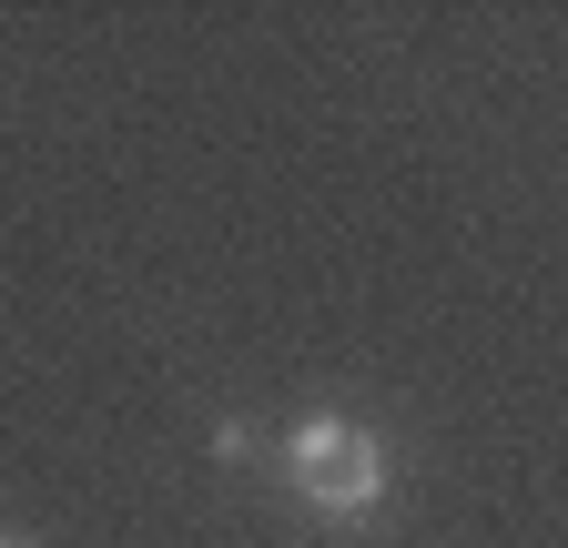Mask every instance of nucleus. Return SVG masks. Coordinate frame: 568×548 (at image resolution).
I'll return each mask as SVG.
<instances>
[{"instance_id": "1", "label": "nucleus", "mask_w": 568, "mask_h": 548, "mask_svg": "<svg viewBox=\"0 0 568 548\" xmlns=\"http://www.w3.org/2000/svg\"><path fill=\"white\" fill-rule=\"evenodd\" d=\"M284 477H295L305 508L355 518V508H376V488H386V447H376V427H355V417H305L295 437H284Z\"/></svg>"}, {"instance_id": "2", "label": "nucleus", "mask_w": 568, "mask_h": 548, "mask_svg": "<svg viewBox=\"0 0 568 548\" xmlns=\"http://www.w3.org/2000/svg\"><path fill=\"white\" fill-rule=\"evenodd\" d=\"M0 548H21V538H0Z\"/></svg>"}]
</instances>
